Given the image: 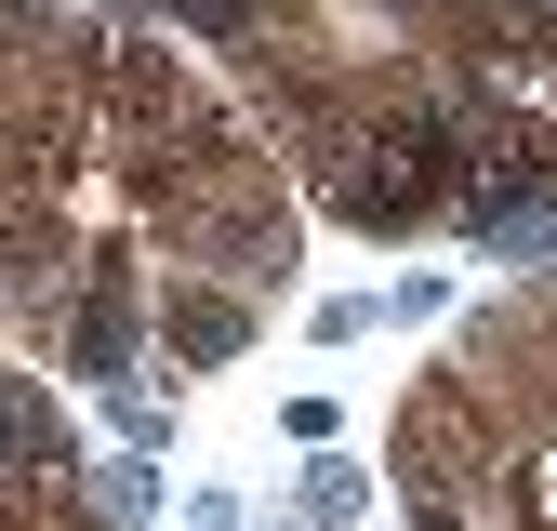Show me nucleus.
I'll return each instance as SVG.
<instances>
[{"label": "nucleus", "mask_w": 557, "mask_h": 531, "mask_svg": "<svg viewBox=\"0 0 557 531\" xmlns=\"http://www.w3.org/2000/svg\"><path fill=\"white\" fill-rule=\"evenodd\" d=\"M293 518H306V531H345V518H372V465H345V452H319L306 479H293Z\"/></svg>", "instance_id": "nucleus-1"}, {"label": "nucleus", "mask_w": 557, "mask_h": 531, "mask_svg": "<svg viewBox=\"0 0 557 531\" xmlns=\"http://www.w3.org/2000/svg\"><path fill=\"white\" fill-rule=\"evenodd\" d=\"M372 319H385V293H319V306H306V332H319V346H359Z\"/></svg>", "instance_id": "nucleus-2"}, {"label": "nucleus", "mask_w": 557, "mask_h": 531, "mask_svg": "<svg viewBox=\"0 0 557 531\" xmlns=\"http://www.w3.org/2000/svg\"><path fill=\"white\" fill-rule=\"evenodd\" d=\"M451 306V280H438V266H411V280H385V319H438Z\"/></svg>", "instance_id": "nucleus-3"}, {"label": "nucleus", "mask_w": 557, "mask_h": 531, "mask_svg": "<svg viewBox=\"0 0 557 531\" xmlns=\"http://www.w3.org/2000/svg\"><path fill=\"white\" fill-rule=\"evenodd\" d=\"M239 531H306V518H239Z\"/></svg>", "instance_id": "nucleus-4"}]
</instances>
